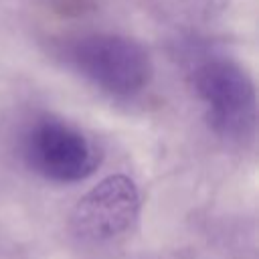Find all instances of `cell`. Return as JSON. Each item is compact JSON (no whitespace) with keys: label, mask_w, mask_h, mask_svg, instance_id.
<instances>
[{"label":"cell","mask_w":259,"mask_h":259,"mask_svg":"<svg viewBox=\"0 0 259 259\" xmlns=\"http://www.w3.org/2000/svg\"><path fill=\"white\" fill-rule=\"evenodd\" d=\"M69 61L85 79L113 95H134L152 77V65L144 47L117 34L79 38L69 51Z\"/></svg>","instance_id":"cell-1"},{"label":"cell","mask_w":259,"mask_h":259,"mask_svg":"<svg viewBox=\"0 0 259 259\" xmlns=\"http://www.w3.org/2000/svg\"><path fill=\"white\" fill-rule=\"evenodd\" d=\"M22 156L36 174L55 182H77L89 176L97 164L87 138L55 117L36 119L26 130Z\"/></svg>","instance_id":"cell-2"},{"label":"cell","mask_w":259,"mask_h":259,"mask_svg":"<svg viewBox=\"0 0 259 259\" xmlns=\"http://www.w3.org/2000/svg\"><path fill=\"white\" fill-rule=\"evenodd\" d=\"M194 85L208 107V119L217 132L239 136L253 123V85L235 63L223 59L204 63L194 75Z\"/></svg>","instance_id":"cell-3"},{"label":"cell","mask_w":259,"mask_h":259,"mask_svg":"<svg viewBox=\"0 0 259 259\" xmlns=\"http://www.w3.org/2000/svg\"><path fill=\"white\" fill-rule=\"evenodd\" d=\"M138 206L140 196L134 180L125 174H113L79 198L69 217V227L83 241H107L132 225Z\"/></svg>","instance_id":"cell-4"}]
</instances>
